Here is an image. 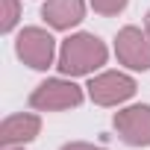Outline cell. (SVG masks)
<instances>
[{"label": "cell", "mask_w": 150, "mask_h": 150, "mask_svg": "<svg viewBox=\"0 0 150 150\" xmlns=\"http://www.w3.org/2000/svg\"><path fill=\"white\" fill-rule=\"evenodd\" d=\"M21 21V3L18 0H0V30L12 33Z\"/></svg>", "instance_id": "cell-9"}, {"label": "cell", "mask_w": 150, "mask_h": 150, "mask_svg": "<svg viewBox=\"0 0 150 150\" xmlns=\"http://www.w3.org/2000/svg\"><path fill=\"white\" fill-rule=\"evenodd\" d=\"M115 56L129 71H150V35L138 27H124L115 35Z\"/></svg>", "instance_id": "cell-5"}, {"label": "cell", "mask_w": 150, "mask_h": 150, "mask_svg": "<svg viewBox=\"0 0 150 150\" xmlns=\"http://www.w3.org/2000/svg\"><path fill=\"white\" fill-rule=\"evenodd\" d=\"M83 88L65 77H53V80H44L41 86L33 88L30 94V106L35 112H62V109H74V106H80L83 103Z\"/></svg>", "instance_id": "cell-2"}, {"label": "cell", "mask_w": 150, "mask_h": 150, "mask_svg": "<svg viewBox=\"0 0 150 150\" xmlns=\"http://www.w3.org/2000/svg\"><path fill=\"white\" fill-rule=\"evenodd\" d=\"M106 59H109V50L94 33H74L71 38L62 41L56 68L62 77H88L106 65Z\"/></svg>", "instance_id": "cell-1"}, {"label": "cell", "mask_w": 150, "mask_h": 150, "mask_svg": "<svg viewBox=\"0 0 150 150\" xmlns=\"http://www.w3.org/2000/svg\"><path fill=\"white\" fill-rule=\"evenodd\" d=\"M41 18L53 30H71L86 18V0H47L41 6Z\"/></svg>", "instance_id": "cell-8"}, {"label": "cell", "mask_w": 150, "mask_h": 150, "mask_svg": "<svg viewBox=\"0 0 150 150\" xmlns=\"http://www.w3.org/2000/svg\"><path fill=\"white\" fill-rule=\"evenodd\" d=\"M112 124L121 141H127L129 147H150V106L147 103H135L115 112Z\"/></svg>", "instance_id": "cell-6"}, {"label": "cell", "mask_w": 150, "mask_h": 150, "mask_svg": "<svg viewBox=\"0 0 150 150\" xmlns=\"http://www.w3.org/2000/svg\"><path fill=\"white\" fill-rule=\"evenodd\" d=\"M88 97H91V103H97V106H118V103H127L135 91H138V86H135V80L129 77V74H124V71H103V74H91V80H88Z\"/></svg>", "instance_id": "cell-4"}, {"label": "cell", "mask_w": 150, "mask_h": 150, "mask_svg": "<svg viewBox=\"0 0 150 150\" xmlns=\"http://www.w3.org/2000/svg\"><path fill=\"white\" fill-rule=\"evenodd\" d=\"M62 150H106V147H94L88 141H68V144H62Z\"/></svg>", "instance_id": "cell-11"}, {"label": "cell", "mask_w": 150, "mask_h": 150, "mask_svg": "<svg viewBox=\"0 0 150 150\" xmlns=\"http://www.w3.org/2000/svg\"><path fill=\"white\" fill-rule=\"evenodd\" d=\"M3 150H24V147H3Z\"/></svg>", "instance_id": "cell-13"}, {"label": "cell", "mask_w": 150, "mask_h": 150, "mask_svg": "<svg viewBox=\"0 0 150 150\" xmlns=\"http://www.w3.org/2000/svg\"><path fill=\"white\" fill-rule=\"evenodd\" d=\"M15 53L33 71H47L59 59L56 56V38L41 27H24L15 38Z\"/></svg>", "instance_id": "cell-3"}, {"label": "cell", "mask_w": 150, "mask_h": 150, "mask_svg": "<svg viewBox=\"0 0 150 150\" xmlns=\"http://www.w3.org/2000/svg\"><path fill=\"white\" fill-rule=\"evenodd\" d=\"M38 132H41V118L33 112H18L0 124V144L3 147H24Z\"/></svg>", "instance_id": "cell-7"}, {"label": "cell", "mask_w": 150, "mask_h": 150, "mask_svg": "<svg viewBox=\"0 0 150 150\" xmlns=\"http://www.w3.org/2000/svg\"><path fill=\"white\" fill-rule=\"evenodd\" d=\"M144 33L150 35V12H147V18H144Z\"/></svg>", "instance_id": "cell-12"}, {"label": "cell", "mask_w": 150, "mask_h": 150, "mask_svg": "<svg viewBox=\"0 0 150 150\" xmlns=\"http://www.w3.org/2000/svg\"><path fill=\"white\" fill-rule=\"evenodd\" d=\"M127 3H129V0H88V6H91L97 15H103V18L121 15V12L127 9Z\"/></svg>", "instance_id": "cell-10"}]
</instances>
